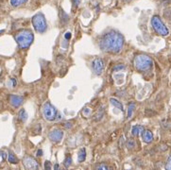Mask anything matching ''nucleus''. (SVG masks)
I'll list each match as a JSON object with an SVG mask.
<instances>
[{
	"label": "nucleus",
	"mask_w": 171,
	"mask_h": 170,
	"mask_svg": "<svg viewBox=\"0 0 171 170\" xmlns=\"http://www.w3.org/2000/svg\"><path fill=\"white\" fill-rule=\"evenodd\" d=\"M124 45V37L115 30L104 34L99 40V47L102 51L118 53Z\"/></svg>",
	"instance_id": "1"
},
{
	"label": "nucleus",
	"mask_w": 171,
	"mask_h": 170,
	"mask_svg": "<svg viewBox=\"0 0 171 170\" xmlns=\"http://www.w3.org/2000/svg\"><path fill=\"white\" fill-rule=\"evenodd\" d=\"M34 40V36L29 29H23L15 34V41L20 48L26 49L30 46Z\"/></svg>",
	"instance_id": "2"
},
{
	"label": "nucleus",
	"mask_w": 171,
	"mask_h": 170,
	"mask_svg": "<svg viewBox=\"0 0 171 170\" xmlns=\"http://www.w3.org/2000/svg\"><path fill=\"white\" fill-rule=\"evenodd\" d=\"M153 61L151 58L147 55H137L134 58V65L139 71H147L152 66Z\"/></svg>",
	"instance_id": "3"
},
{
	"label": "nucleus",
	"mask_w": 171,
	"mask_h": 170,
	"mask_svg": "<svg viewBox=\"0 0 171 170\" xmlns=\"http://www.w3.org/2000/svg\"><path fill=\"white\" fill-rule=\"evenodd\" d=\"M32 25L33 28L37 32L44 33L47 28L46 21L43 13H37L32 17Z\"/></svg>",
	"instance_id": "4"
},
{
	"label": "nucleus",
	"mask_w": 171,
	"mask_h": 170,
	"mask_svg": "<svg viewBox=\"0 0 171 170\" xmlns=\"http://www.w3.org/2000/svg\"><path fill=\"white\" fill-rule=\"evenodd\" d=\"M151 25H152V28L156 32L159 34V35L162 36H167L168 35L169 30L168 28L165 26V25L164 24V22L161 20L159 16L155 15L151 18Z\"/></svg>",
	"instance_id": "5"
},
{
	"label": "nucleus",
	"mask_w": 171,
	"mask_h": 170,
	"mask_svg": "<svg viewBox=\"0 0 171 170\" xmlns=\"http://www.w3.org/2000/svg\"><path fill=\"white\" fill-rule=\"evenodd\" d=\"M43 113H44V116H45V118L46 120L53 121L56 119L57 110L51 103L46 102L44 105V107H43Z\"/></svg>",
	"instance_id": "6"
},
{
	"label": "nucleus",
	"mask_w": 171,
	"mask_h": 170,
	"mask_svg": "<svg viewBox=\"0 0 171 170\" xmlns=\"http://www.w3.org/2000/svg\"><path fill=\"white\" fill-rule=\"evenodd\" d=\"M92 66H93V69H94V72L96 75H101L103 73L104 71V67H105V64H104V61L102 59H99V58H96L92 62Z\"/></svg>",
	"instance_id": "7"
},
{
	"label": "nucleus",
	"mask_w": 171,
	"mask_h": 170,
	"mask_svg": "<svg viewBox=\"0 0 171 170\" xmlns=\"http://www.w3.org/2000/svg\"><path fill=\"white\" fill-rule=\"evenodd\" d=\"M23 163L27 169H38L39 168L37 161L35 159H33L32 157H26L24 159Z\"/></svg>",
	"instance_id": "8"
},
{
	"label": "nucleus",
	"mask_w": 171,
	"mask_h": 170,
	"mask_svg": "<svg viewBox=\"0 0 171 170\" xmlns=\"http://www.w3.org/2000/svg\"><path fill=\"white\" fill-rule=\"evenodd\" d=\"M63 132L61 130H54L49 133L50 140L52 142H54V143L61 142V140L63 139Z\"/></svg>",
	"instance_id": "9"
},
{
	"label": "nucleus",
	"mask_w": 171,
	"mask_h": 170,
	"mask_svg": "<svg viewBox=\"0 0 171 170\" xmlns=\"http://www.w3.org/2000/svg\"><path fill=\"white\" fill-rule=\"evenodd\" d=\"M24 101V97L21 95H16V94H12L9 97V102L12 104V106L15 107V108H18L23 104Z\"/></svg>",
	"instance_id": "10"
},
{
	"label": "nucleus",
	"mask_w": 171,
	"mask_h": 170,
	"mask_svg": "<svg viewBox=\"0 0 171 170\" xmlns=\"http://www.w3.org/2000/svg\"><path fill=\"white\" fill-rule=\"evenodd\" d=\"M142 137H143V140L146 142V143H151L153 140L152 132L150 131V130H143Z\"/></svg>",
	"instance_id": "11"
},
{
	"label": "nucleus",
	"mask_w": 171,
	"mask_h": 170,
	"mask_svg": "<svg viewBox=\"0 0 171 170\" xmlns=\"http://www.w3.org/2000/svg\"><path fill=\"white\" fill-rule=\"evenodd\" d=\"M85 159H86V150L85 148H81L77 154V160L80 163H82V162H84Z\"/></svg>",
	"instance_id": "12"
},
{
	"label": "nucleus",
	"mask_w": 171,
	"mask_h": 170,
	"mask_svg": "<svg viewBox=\"0 0 171 170\" xmlns=\"http://www.w3.org/2000/svg\"><path fill=\"white\" fill-rule=\"evenodd\" d=\"M18 118L19 120H21L22 122H26L27 121V119H28V113H26V111L24 109L20 110V111L18 113Z\"/></svg>",
	"instance_id": "13"
},
{
	"label": "nucleus",
	"mask_w": 171,
	"mask_h": 170,
	"mask_svg": "<svg viewBox=\"0 0 171 170\" xmlns=\"http://www.w3.org/2000/svg\"><path fill=\"white\" fill-rule=\"evenodd\" d=\"M144 130V128L142 127V126H134L133 128H132V130H131V132H132V134L133 135H139L141 133V132H143Z\"/></svg>",
	"instance_id": "14"
},
{
	"label": "nucleus",
	"mask_w": 171,
	"mask_h": 170,
	"mask_svg": "<svg viewBox=\"0 0 171 170\" xmlns=\"http://www.w3.org/2000/svg\"><path fill=\"white\" fill-rule=\"evenodd\" d=\"M110 101H111V103L113 104V106L116 107V108H118L121 111H124V110H123V106H122L121 102H119L118 100H116L115 98H110Z\"/></svg>",
	"instance_id": "15"
},
{
	"label": "nucleus",
	"mask_w": 171,
	"mask_h": 170,
	"mask_svg": "<svg viewBox=\"0 0 171 170\" xmlns=\"http://www.w3.org/2000/svg\"><path fill=\"white\" fill-rule=\"evenodd\" d=\"M28 1V0H11V5L12 7H19V6L25 4Z\"/></svg>",
	"instance_id": "16"
},
{
	"label": "nucleus",
	"mask_w": 171,
	"mask_h": 170,
	"mask_svg": "<svg viewBox=\"0 0 171 170\" xmlns=\"http://www.w3.org/2000/svg\"><path fill=\"white\" fill-rule=\"evenodd\" d=\"M134 109H135V104L134 103H131L128 107V118H131L132 115V113H133Z\"/></svg>",
	"instance_id": "17"
},
{
	"label": "nucleus",
	"mask_w": 171,
	"mask_h": 170,
	"mask_svg": "<svg viewBox=\"0 0 171 170\" xmlns=\"http://www.w3.org/2000/svg\"><path fill=\"white\" fill-rule=\"evenodd\" d=\"M9 162L11 163H18V160H17V158L15 157V155H14L12 152H9Z\"/></svg>",
	"instance_id": "18"
},
{
	"label": "nucleus",
	"mask_w": 171,
	"mask_h": 170,
	"mask_svg": "<svg viewBox=\"0 0 171 170\" xmlns=\"http://www.w3.org/2000/svg\"><path fill=\"white\" fill-rule=\"evenodd\" d=\"M71 163H72V159H71V157H66V159L64 160V166L65 167H69V165L71 164Z\"/></svg>",
	"instance_id": "19"
},
{
	"label": "nucleus",
	"mask_w": 171,
	"mask_h": 170,
	"mask_svg": "<svg viewBox=\"0 0 171 170\" xmlns=\"http://www.w3.org/2000/svg\"><path fill=\"white\" fill-rule=\"evenodd\" d=\"M61 20H63V19H64V23H66V22L68 21V19H69L68 15L65 13V12H63V10H61Z\"/></svg>",
	"instance_id": "20"
},
{
	"label": "nucleus",
	"mask_w": 171,
	"mask_h": 170,
	"mask_svg": "<svg viewBox=\"0 0 171 170\" xmlns=\"http://www.w3.org/2000/svg\"><path fill=\"white\" fill-rule=\"evenodd\" d=\"M124 68H125V65H123V64H118V65H115V67H113V72H117V71L122 70V69H124Z\"/></svg>",
	"instance_id": "21"
},
{
	"label": "nucleus",
	"mask_w": 171,
	"mask_h": 170,
	"mask_svg": "<svg viewBox=\"0 0 171 170\" xmlns=\"http://www.w3.org/2000/svg\"><path fill=\"white\" fill-rule=\"evenodd\" d=\"M127 146L129 147V148H133L135 147V142L133 140H129L128 141V144H127Z\"/></svg>",
	"instance_id": "22"
},
{
	"label": "nucleus",
	"mask_w": 171,
	"mask_h": 170,
	"mask_svg": "<svg viewBox=\"0 0 171 170\" xmlns=\"http://www.w3.org/2000/svg\"><path fill=\"white\" fill-rule=\"evenodd\" d=\"M165 168H167V169L171 170V155H170V157L168 158V160H167V165H165Z\"/></svg>",
	"instance_id": "23"
},
{
	"label": "nucleus",
	"mask_w": 171,
	"mask_h": 170,
	"mask_svg": "<svg viewBox=\"0 0 171 170\" xmlns=\"http://www.w3.org/2000/svg\"><path fill=\"white\" fill-rule=\"evenodd\" d=\"M109 166L107 165H104V164H99L96 166V169H108Z\"/></svg>",
	"instance_id": "24"
},
{
	"label": "nucleus",
	"mask_w": 171,
	"mask_h": 170,
	"mask_svg": "<svg viewBox=\"0 0 171 170\" xmlns=\"http://www.w3.org/2000/svg\"><path fill=\"white\" fill-rule=\"evenodd\" d=\"M71 32H66L65 34H64V38H65V40H69L71 38Z\"/></svg>",
	"instance_id": "25"
},
{
	"label": "nucleus",
	"mask_w": 171,
	"mask_h": 170,
	"mask_svg": "<svg viewBox=\"0 0 171 170\" xmlns=\"http://www.w3.org/2000/svg\"><path fill=\"white\" fill-rule=\"evenodd\" d=\"M45 169H51V165H50L49 162H45Z\"/></svg>",
	"instance_id": "26"
},
{
	"label": "nucleus",
	"mask_w": 171,
	"mask_h": 170,
	"mask_svg": "<svg viewBox=\"0 0 171 170\" xmlns=\"http://www.w3.org/2000/svg\"><path fill=\"white\" fill-rule=\"evenodd\" d=\"M80 1H81V0H74V4H75L76 7H77V6L80 4Z\"/></svg>",
	"instance_id": "27"
},
{
	"label": "nucleus",
	"mask_w": 171,
	"mask_h": 170,
	"mask_svg": "<svg viewBox=\"0 0 171 170\" xmlns=\"http://www.w3.org/2000/svg\"><path fill=\"white\" fill-rule=\"evenodd\" d=\"M12 86H15V85H16V79H15V78H12Z\"/></svg>",
	"instance_id": "28"
},
{
	"label": "nucleus",
	"mask_w": 171,
	"mask_h": 170,
	"mask_svg": "<svg viewBox=\"0 0 171 170\" xmlns=\"http://www.w3.org/2000/svg\"><path fill=\"white\" fill-rule=\"evenodd\" d=\"M42 155H43V150L39 149V150L37 151V156H42Z\"/></svg>",
	"instance_id": "29"
},
{
	"label": "nucleus",
	"mask_w": 171,
	"mask_h": 170,
	"mask_svg": "<svg viewBox=\"0 0 171 170\" xmlns=\"http://www.w3.org/2000/svg\"><path fill=\"white\" fill-rule=\"evenodd\" d=\"M71 126H72V124H70V123H66V124H65L66 129H69V128H71Z\"/></svg>",
	"instance_id": "30"
},
{
	"label": "nucleus",
	"mask_w": 171,
	"mask_h": 170,
	"mask_svg": "<svg viewBox=\"0 0 171 170\" xmlns=\"http://www.w3.org/2000/svg\"><path fill=\"white\" fill-rule=\"evenodd\" d=\"M54 168H55V169H58V168H59V165H58V164H55Z\"/></svg>",
	"instance_id": "31"
},
{
	"label": "nucleus",
	"mask_w": 171,
	"mask_h": 170,
	"mask_svg": "<svg viewBox=\"0 0 171 170\" xmlns=\"http://www.w3.org/2000/svg\"><path fill=\"white\" fill-rule=\"evenodd\" d=\"M2 157H3V159H5V158H6V154H5V153H3V154H2Z\"/></svg>",
	"instance_id": "32"
},
{
	"label": "nucleus",
	"mask_w": 171,
	"mask_h": 170,
	"mask_svg": "<svg viewBox=\"0 0 171 170\" xmlns=\"http://www.w3.org/2000/svg\"><path fill=\"white\" fill-rule=\"evenodd\" d=\"M4 32V30H0V34H1V33H3Z\"/></svg>",
	"instance_id": "33"
}]
</instances>
